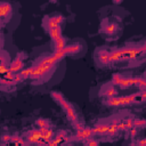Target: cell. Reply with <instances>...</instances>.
Returning a JSON list of instances; mask_svg holds the SVG:
<instances>
[{
    "mask_svg": "<svg viewBox=\"0 0 146 146\" xmlns=\"http://www.w3.org/2000/svg\"><path fill=\"white\" fill-rule=\"evenodd\" d=\"M35 124L39 128H50V125H51L50 122L48 120H46V119H39V120H36Z\"/></svg>",
    "mask_w": 146,
    "mask_h": 146,
    "instance_id": "17",
    "label": "cell"
},
{
    "mask_svg": "<svg viewBox=\"0 0 146 146\" xmlns=\"http://www.w3.org/2000/svg\"><path fill=\"white\" fill-rule=\"evenodd\" d=\"M46 18V17H44ZM64 21V17L62 15H56V16H51V17H47L44 19V24H46V29L50 30L57 26H60V23Z\"/></svg>",
    "mask_w": 146,
    "mask_h": 146,
    "instance_id": "5",
    "label": "cell"
},
{
    "mask_svg": "<svg viewBox=\"0 0 146 146\" xmlns=\"http://www.w3.org/2000/svg\"><path fill=\"white\" fill-rule=\"evenodd\" d=\"M145 143H146V140L145 139H141V140H139L137 143V146H145Z\"/></svg>",
    "mask_w": 146,
    "mask_h": 146,
    "instance_id": "22",
    "label": "cell"
},
{
    "mask_svg": "<svg viewBox=\"0 0 146 146\" xmlns=\"http://www.w3.org/2000/svg\"><path fill=\"white\" fill-rule=\"evenodd\" d=\"M66 50H67V55H75V54L80 52V50H81V47H80V44H78V43H74V44H70V46H66Z\"/></svg>",
    "mask_w": 146,
    "mask_h": 146,
    "instance_id": "15",
    "label": "cell"
},
{
    "mask_svg": "<svg viewBox=\"0 0 146 146\" xmlns=\"http://www.w3.org/2000/svg\"><path fill=\"white\" fill-rule=\"evenodd\" d=\"M130 146H135V145H130Z\"/></svg>",
    "mask_w": 146,
    "mask_h": 146,
    "instance_id": "26",
    "label": "cell"
},
{
    "mask_svg": "<svg viewBox=\"0 0 146 146\" xmlns=\"http://www.w3.org/2000/svg\"><path fill=\"white\" fill-rule=\"evenodd\" d=\"M92 136H94V133H92V130H91V128H87V127H83L82 129H80V130H76V133H75V136H74V139H76V140H83V141H86V140L90 139Z\"/></svg>",
    "mask_w": 146,
    "mask_h": 146,
    "instance_id": "6",
    "label": "cell"
},
{
    "mask_svg": "<svg viewBox=\"0 0 146 146\" xmlns=\"http://www.w3.org/2000/svg\"><path fill=\"white\" fill-rule=\"evenodd\" d=\"M0 21H1V18H0Z\"/></svg>",
    "mask_w": 146,
    "mask_h": 146,
    "instance_id": "27",
    "label": "cell"
},
{
    "mask_svg": "<svg viewBox=\"0 0 146 146\" xmlns=\"http://www.w3.org/2000/svg\"><path fill=\"white\" fill-rule=\"evenodd\" d=\"M112 82H113V84H117L122 89H127V88L133 86L135 78H127V76H123V75L114 74L113 78H112Z\"/></svg>",
    "mask_w": 146,
    "mask_h": 146,
    "instance_id": "3",
    "label": "cell"
},
{
    "mask_svg": "<svg viewBox=\"0 0 146 146\" xmlns=\"http://www.w3.org/2000/svg\"><path fill=\"white\" fill-rule=\"evenodd\" d=\"M52 47H54V51H60V50H63L66 47V39L65 38H60V39L54 41Z\"/></svg>",
    "mask_w": 146,
    "mask_h": 146,
    "instance_id": "14",
    "label": "cell"
},
{
    "mask_svg": "<svg viewBox=\"0 0 146 146\" xmlns=\"http://www.w3.org/2000/svg\"><path fill=\"white\" fill-rule=\"evenodd\" d=\"M26 141L27 143H31V144H39V145H46V143L41 139V133L39 131V129H35V130H31L27 135H26Z\"/></svg>",
    "mask_w": 146,
    "mask_h": 146,
    "instance_id": "4",
    "label": "cell"
},
{
    "mask_svg": "<svg viewBox=\"0 0 146 146\" xmlns=\"http://www.w3.org/2000/svg\"><path fill=\"white\" fill-rule=\"evenodd\" d=\"M116 25L115 24H111V23H108L107 25H106V27H104V31L107 33V34H113L115 31H116Z\"/></svg>",
    "mask_w": 146,
    "mask_h": 146,
    "instance_id": "18",
    "label": "cell"
},
{
    "mask_svg": "<svg viewBox=\"0 0 146 146\" xmlns=\"http://www.w3.org/2000/svg\"><path fill=\"white\" fill-rule=\"evenodd\" d=\"M139 96V92L130 95V96H122V97H113V98H107L105 102L106 105L112 106V107H119V106H125L131 103L137 102V98Z\"/></svg>",
    "mask_w": 146,
    "mask_h": 146,
    "instance_id": "2",
    "label": "cell"
},
{
    "mask_svg": "<svg viewBox=\"0 0 146 146\" xmlns=\"http://www.w3.org/2000/svg\"><path fill=\"white\" fill-rule=\"evenodd\" d=\"M51 97L64 108V111H65V113H66V115H67V117L70 119V121L74 124V127L76 128V130H80V129H82L83 128V124L80 122V120L78 119V115H76V113H75V110L73 108V106L64 98V96L62 95V94H59V92H55V91H52L51 92Z\"/></svg>",
    "mask_w": 146,
    "mask_h": 146,
    "instance_id": "1",
    "label": "cell"
},
{
    "mask_svg": "<svg viewBox=\"0 0 146 146\" xmlns=\"http://www.w3.org/2000/svg\"><path fill=\"white\" fill-rule=\"evenodd\" d=\"M22 67H23V59L21 56H17L10 64H9V70L11 73L14 74H17L22 71Z\"/></svg>",
    "mask_w": 146,
    "mask_h": 146,
    "instance_id": "7",
    "label": "cell"
},
{
    "mask_svg": "<svg viewBox=\"0 0 146 146\" xmlns=\"http://www.w3.org/2000/svg\"><path fill=\"white\" fill-rule=\"evenodd\" d=\"M11 11V6L9 3L6 2H1L0 3V18H5L7 17Z\"/></svg>",
    "mask_w": 146,
    "mask_h": 146,
    "instance_id": "13",
    "label": "cell"
},
{
    "mask_svg": "<svg viewBox=\"0 0 146 146\" xmlns=\"http://www.w3.org/2000/svg\"><path fill=\"white\" fill-rule=\"evenodd\" d=\"M11 138H13V137H10V136H8V135H3L1 139H2L3 141H10V140H11Z\"/></svg>",
    "mask_w": 146,
    "mask_h": 146,
    "instance_id": "21",
    "label": "cell"
},
{
    "mask_svg": "<svg viewBox=\"0 0 146 146\" xmlns=\"http://www.w3.org/2000/svg\"><path fill=\"white\" fill-rule=\"evenodd\" d=\"M96 57L100 64H108L110 63V52L106 50H99L97 52Z\"/></svg>",
    "mask_w": 146,
    "mask_h": 146,
    "instance_id": "11",
    "label": "cell"
},
{
    "mask_svg": "<svg viewBox=\"0 0 146 146\" xmlns=\"http://www.w3.org/2000/svg\"><path fill=\"white\" fill-rule=\"evenodd\" d=\"M107 129H108V123H99L95 125L91 130L94 135H106Z\"/></svg>",
    "mask_w": 146,
    "mask_h": 146,
    "instance_id": "9",
    "label": "cell"
},
{
    "mask_svg": "<svg viewBox=\"0 0 146 146\" xmlns=\"http://www.w3.org/2000/svg\"><path fill=\"white\" fill-rule=\"evenodd\" d=\"M11 141H14L15 144H17L18 146H24V145H25L24 139H22V138H19V137H13V138H11Z\"/></svg>",
    "mask_w": 146,
    "mask_h": 146,
    "instance_id": "19",
    "label": "cell"
},
{
    "mask_svg": "<svg viewBox=\"0 0 146 146\" xmlns=\"http://www.w3.org/2000/svg\"><path fill=\"white\" fill-rule=\"evenodd\" d=\"M48 33H49V35H50L52 41H56V40L63 38V33H62V27L60 26H57V27L48 30Z\"/></svg>",
    "mask_w": 146,
    "mask_h": 146,
    "instance_id": "10",
    "label": "cell"
},
{
    "mask_svg": "<svg viewBox=\"0 0 146 146\" xmlns=\"http://www.w3.org/2000/svg\"><path fill=\"white\" fill-rule=\"evenodd\" d=\"M104 95L107 97V98H113V97H116L117 96V90L113 87V84H107L105 88H104Z\"/></svg>",
    "mask_w": 146,
    "mask_h": 146,
    "instance_id": "12",
    "label": "cell"
},
{
    "mask_svg": "<svg viewBox=\"0 0 146 146\" xmlns=\"http://www.w3.org/2000/svg\"><path fill=\"white\" fill-rule=\"evenodd\" d=\"M39 131L41 133V139L46 144H48L54 138V131L50 128H39Z\"/></svg>",
    "mask_w": 146,
    "mask_h": 146,
    "instance_id": "8",
    "label": "cell"
},
{
    "mask_svg": "<svg viewBox=\"0 0 146 146\" xmlns=\"http://www.w3.org/2000/svg\"><path fill=\"white\" fill-rule=\"evenodd\" d=\"M43 146H48V145H47V144H46V145H43Z\"/></svg>",
    "mask_w": 146,
    "mask_h": 146,
    "instance_id": "25",
    "label": "cell"
},
{
    "mask_svg": "<svg viewBox=\"0 0 146 146\" xmlns=\"http://www.w3.org/2000/svg\"><path fill=\"white\" fill-rule=\"evenodd\" d=\"M0 83H10V82L9 81H6L5 79H2L1 78V74H0Z\"/></svg>",
    "mask_w": 146,
    "mask_h": 146,
    "instance_id": "23",
    "label": "cell"
},
{
    "mask_svg": "<svg viewBox=\"0 0 146 146\" xmlns=\"http://www.w3.org/2000/svg\"><path fill=\"white\" fill-rule=\"evenodd\" d=\"M32 70H33V67H29V68H26V70H23V71H21L19 73H17L18 78L21 79V81H23L24 79H27V78H30V76H31V74H32Z\"/></svg>",
    "mask_w": 146,
    "mask_h": 146,
    "instance_id": "16",
    "label": "cell"
},
{
    "mask_svg": "<svg viewBox=\"0 0 146 146\" xmlns=\"http://www.w3.org/2000/svg\"><path fill=\"white\" fill-rule=\"evenodd\" d=\"M66 146H73V145H72V144H68V145H66Z\"/></svg>",
    "mask_w": 146,
    "mask_h": 146,
    "instance_id": "24",
    "label": "cell"
},
{
    "mask_svg": "<svg viewBox=\"0 0 146 146\" xmlns=\"http://www.w3.org/2000/svg\"><path fill=\"white\" fill-rule=\"evenodd\" d=\"M86 141H87V143H86L87 146H99L98 141H97L96 139H94V138H90V139H88V140H86Z\"/></svg>",
    "mask_w": 146,
    "mask_h": 146,
    "instance_id": "20",
    "label": "cell"
}]
</instances>
